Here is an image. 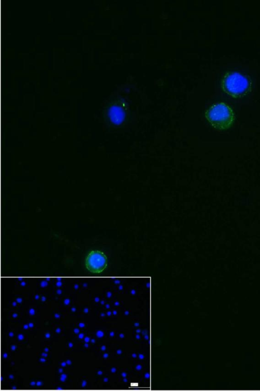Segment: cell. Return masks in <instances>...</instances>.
<instances>
[{"mask_svg": "<svg viewBox=\"0 0 260 391\" xmlns=\"http://www.w3.org/2000/svg\"><path fill=\"white\" fill-rule=\"evenodd\" d=\"M205 117L215 128L225 130L233 125L235 116L232 109L223 102L214 104L205 112Z\"/></svg>", "mask_w": 260, "mask_h": 391, "instance_id": "cell-1", "label": "cell"}, {"mask_svg": "<svg viewBox=\"0 0 260 391\" xmlns=\"http://www.w3.org/2000/svg\"><path fill=\"white\" fill-rule=\"evenodd\" d=\"M222 90L234 98L247 95L251 90V83L246 76L237 72L226 73L221 81Z\"/></svg>", "mask_w": 260, "mask_h": 391, "instance_id": "cell-2", "label": "cell"}, {"mask_svg": "<svg viewBox=\"0 0 260 391\" xmlns=\"http://www.w3.org/2000/svg\"><path fill=\"white\" fill-rule=\"evenodd\" d=\"M107 265V257L102 251L91 250L86 256L85 266L86 268L91 272L101 273L106 268Z\"/></svg>", "mask_w": 260, "mask_h": 391, "instance_id": "cell-3", "label": "cell"}, {"mask_svg": "<svg viewBox=\"0 0 260 391\" xmlns=\"http://www.w3.org/2000/svg\"><path fill=\"white\" fill-rule=\"evenodd\" d=\"M108 117L113 125H121L126 119L127 107L123 101H119L111 105L108 110Z\"/></svg>", "mask_w": 260, "mask_h": 391, "instance_id": "cell-4", "label": "cell"}]
</instances>
